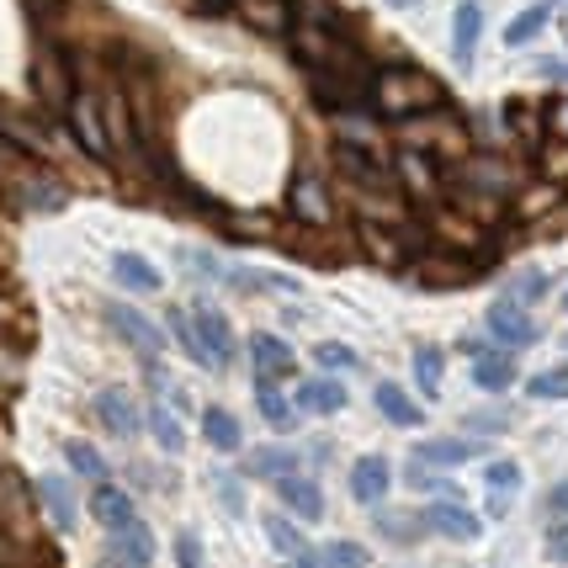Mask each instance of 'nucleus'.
I'll list each match as a JSON object with an SVG mask.
<instances>
[{"mask_svg": "<svg viewBox=\"0 0 568 568\" xmlns=\"http://www.w3.org/2000/svg\"><path fill=\"white\" fill-rule=\"evenodd\" d=\"M442 101H446V91L425 70H415V64H383V70H372L367 112L388 118V123H415L425 112H442Z\"/></svg>", "mask_w": 568, "mask_h": 568, "instance_id": "f257e3e1", "label": "nucleus"}, {"mask_svg": "<svg viewBox=\"0 0 568 568\" xmlns=\"http://www.w3.org/2000/svg\"><path fill=\"white\" fill-rule=\"evenodd\" d=\"M74 91H80V80H74V53L59 49L53 38H38V53H32V97H38V106L53 112V118H64Z\"/></svg>", "mask_w": 568, "mask_h": 568, "instance_id": "f03ea898", "label": "nucleus"}, {"mask_svg": "<svg viewBox=\"0 0 568 568\" xmlns=\"http://www.w3.org/2000/svg\"><path fill=\"white\" fill-rule=\"evenodd\" d=\"M329 154H335V171L346 175L356 192H388V165L377 160V144H362V139H335Z\"/></svg>", "mask_w": 568, "mask_h": 568, "instance_id": "7ed1b4c3", "label": "nucleus"}, {"mask_svg": "<svg viewBox=\"0 0 568 568\" xmlns=\"http://www.w3.org/2000/svg\"><path fill=\"white\" fill-rule=\"evenodd\" d=\"M106 324H112L144 362H160V356H165V329L149 320V314H139L133 303H106Z\"/></svg>", "mask_w": 568, "mask_h": 568, "instance_id": "20e7f679", "label": "nucleus"}, {"mask_svg": "<svg viewBox=\"0 0 568 568\" xmlns=\"http://www.w3.org/2000/svg\"><path fill=\"white\" fill-rule=\"evenodd\" d=\"M64 118H70L74 144L85 149V154H91L97 165H112V149H106V128H101V106H97V97H91L85 85L74 91V101H70V112H64Z\"/></svg>", "mask_w": 568, "mask_h": 568, "instance_id": "39448f33", "label": "nucleus"}, {"mask_svg": "<svg viewBox=\"0 0 568 568\" xmlns=\"http://www.w3.org/2000/svg\"><path fill=\"white\" fill-rule=\"evenodd\" d=\"M287 207H293V219L303 229H329L335 223V197H329V186L320 175H297L293 192H287Z\"/></svg>", "mask_w": 568, "mask_h": 568, "instance_id": "423d86ee", "label": "nucleus"}, {"mask_svg": "<svg viewBox=\"0 0 568 568\" xmlns=\"http://www.w3.org/2000/svg\"><path fill=\"white\" fill-rule=\"evenodd\" d=\"M430 245L468 261L473 250H484V229H478V219H468V213H452V207H442V213L430 219Z\"/></svg>", "mask_w": 568, "mask_h": 568, "instance_id": "0eeeda50", "label": "nucleus"}, {"mask_svg": "<svg viewBox=\"0 0 568 568\" xmlns=\"http://www.w3.org/2000/svg\"><path fill=\"white\" fill-rule=\"evenodd\" d=\"M186 320H192V335H197L202 356H207V367L223 372L229 362H234V329H229V320H223L219 308H192Z\"/></svg>", "mask_w": 568, "mask_h": 568, "instance_id": "6e6552de", "label": "nucleus"}, {"mask_svg": "<svg viewBox=\"0 0 568 568\" xmlns=\"http://www.w3.org/2000/svg\"><path fill=\"white\" fill-rule=\"evenodd\" d=\"M489 335L499 341V351H526L542 341V329H537V320H526V308H516V303H505L499 297L495 308H489Z\"/></svg>", "mask_w": 568, "mask_h": 568, "instance_id": "1a4fd4ad", "label": "nucleus"}, {"mask_svg": "<svg viewBox=\"0 0 568 568\" xmlns=\"http://www.w3.org/2000/svg\"><path fill=\"white\" fill-rule=\"evenodd\" d=\"M394 175H398V186H409L415 197H436V192L446 186L442 160H430V154H420V149H398V154H394Z\"/></svg>", "mask_w": 568, "mask_h": 568, "instance_id": "9d476101", "label": "nucleus"}, {"mask_svg": "<svg viewBox=\"0 0 568 568\" xmlns=\"http://www.w3.org/2000/svg\"><path fill=\"white\" fill-rule=\"evenodd\" d=\"M388 489H394V468H388V457L367 452V457H356V463H351V499H356V505H383Z\"/></svg>", "mask_w": 568, "mask_h": 568, "instance_id": "9b49d317", "label": "nucleus"}, {"mask_svg": "<svg viewBox=\"0 0 568 568\" xmlns=\"http://www.w3.org/2000/svg\"><path fill=\"white\" fill-rule=\"evenodd\" d=\"M97 106H101V128H106V149H112V160H118V149L139 160V139H133V112H128L123 85H118V91H106Z\"/></svg>", "mask_w": 568, "mask_h": 568, "instance_id": "f8f14e48", "label": "nucleus"}, {"mask_svg": "<svg viewBox=\"0 0 568 568\" xmlns=\"http://www.w3.org/2000/svg\"><path fill=\"white\" fill-rule=\"evenodd\" d=\"M478 276L484 272H473V261H463V255H446V250L415 255V282H425V287H468Z\"/></svg>", "mask_w": 568, "mask_h": 568, "instance_id": "ddd939ff", "label": "nucleus"}, {"mask_svg": "<svg viewBox=\"0 0 568 568\" xmlns=\"http://www.w3.org/2000/svg\"><path fill=\"white\" fill-rule=\"evenodd\" d=\"M250 367H255V383H282L293 377V346L282 335H250Z\"/></svg>", "mask_w": 568, "mask_h": 568, "instance_id": "4468645a", "label": "nucleus"}, {"mask_svg": "<svg viewBox=\"0 0 568 568\" xmlns=\"http://www.w3.org/2000/svg\"><path fill=\"white\" fill-rule=\"evenodd\" d=\"M478 38H484V6L478 0H463L457 11H452V59L473 70V59H478Z\"/></svg>", "mask_w": 568, "mask_h": 568, "instance_id": "2eb2a0df", "label": "nucleus"}, {"mask_svg": "<svg viewBox=\"0 0 568 568\" xmlns=\"http://www.w3.org/2000/svg\"><path fill=\"white\" fill-rule=\"evenodd\" d=\"M425 526H436L446 542H478V537H484L478 516H473L468 505H457V499H436L430 516H425Z\"/></svg>", "mask_w": 568, "mask_h": 568, "instance_id": "dca6fc26", "label": "nucleus"}, {"mask_svg": "<svg viewBox=\"0 0 568 568\" xmlns=\"http://www.w3.org/2000/svg\"><path fill=\"white\" fill-rule=\"evenodd\" d=\"M473 457H484V442H468V436H436V442L415 446V463L425 468H463Z\"/></svg>", "mask_w": 568, "mask_h": 568, "instance_id": "f3484780", "label": "nucleus"}, {"mask_svg": "<svg viewBox=\"0 0 568 568\" xmlns=\"http://www.w3.org/2000/svg\"><path fill=\"white\" fill-rule=\"evenodd\" d=\"M97 420L112 430V436H139V425H144V415H139V404L123 394V388H101L97 394Z\"/></svg>", "mask_w": 568, "mask_h": 568, "instance_id": "a211bd4d", "label": "nucleus"}, {"mask_svg": "<svg viewBox=\"0 0 568 568\" xmlns=\"http://www.w3.org/2000/svg\"><path fill=\"white\" fill-rule=\"evenodd\" d=\"M38 499H43V510L59 531H74V520H80V499H74L70 478H59V473H43L38 478Z\"/></svg>", "mask_w": 568, "mask_h": 568, "instance_id": "6ab92c4d", "label": "nucleus"}, {"mask_svg": "<svg viewBox=\"0 0 568 568\" xmlns=\"http://www.w3.org/2000/svg\"><path fill=\"white\" fill-rule=\"evenodd\" d=\"M293 409H303V415H341L346 409V388L335 383V377H308V383H297V398Z\"/></svg>", "mask_w": 568, "mask_h": 568, "instance_id": "aec40b11", "label": "nucleus"}, {"mask_svg": "<svg viewBox=\"0 0 568 568\" xmlns=\"http://www.w3.org/2000/svg\"><path fill=\"white\" fill-rule=\"evenodd\" d=\"M234 17H245L266 38H282L293 27V0H234Z\"/></svg>", "mask_w": 568, "mask_h": 568, "instance_id": "412c9836", "label": "nucleus"}, {"mask_svg": "<svg viewBox=\"0 0 568 568\" xmlns=\"http://www.w3.org/2000/svg\"><path fill=\"white\" fill-rule=\"evenodd\" d=\"M276 499H282V516L293 520H320L324 516V495L308 484V478H276Z\"/></svg>", "mask_w": 568, "mask_h": 568, "instance_id": "4be33fe9", "label": "nucleus"}, {"mask_svg": "<svg viewBox=\"0 0 568 568\" xmlns=\"http://www.w3.org/2000/svg\"><path fill=\"white\" fill-rule=\"evenodd\" d=\"M112 276H118V287H128V293H160L165 287V276L154 272V261H144L139 250H118L112 255Z\"/></svg>", "mask_w": 568, "mask_h": 568, "instance_id": "5701e85b", "label": "nucleus"}, {"mask_svg": "<svg viewBox=\"0 0 568 568\" xmlns=\"http://www.w3.org/2000/svg\"><path fill=\"white\" fill-rule=\"evenodd\" d=\"M377 415L388 425H398V430H415V425L425 420V409H420V398H409L398 383H377Z\"/></svg>", "mask_w": 568, "mask_h": 568, "instance_id": "b1692460", "label": "nucleus"}, {"mask_svg": "<svg viewBox=\"0 0 568 568\" xmlns=\"http://www.w3.org/2000/svg\"><path fill=\"white\" fill-rule=\"evenodd\" d=\"M91 516H97L106 531H123L128 520H139V510H133V495H128V489H118V484H97Z\"/></svg>", "mask_w": 568, "mask_h": 568, "instance_id": "393cba45", "label": "nucleus"}, {"mask_svg": "<svg viewBox=\"0 0 568 568\" xmlns=\"http://www.w3.org/2000/svg\"><path fill=\"white\" fill-rule=\"evenodd\" d=\"M112 558L128 568H149L154 564V537H149L144 520H128L123 531H112Z\"/></svg>", "mask_w": 568, "mask_h": 568, "instance_id": "a878e982", "label": "nucleus"}, {"mask_svg": "<svg viewBox=\"0 0 568 568\" xmlns=\"http://www.w3.org/2000/svg\"><path fill=\"white\" fill-rule=\"evenodd\" d=\"M297 568H367V547L356 542H324V547H303L297 552Z\"/></svg>", "mask_w": 568, "mask_h": 568, "instance_id": "bb28decb", "label": "nucleus"}, {"mask_svg": "<svg viewBox=\"0 0 568 568\" xmlns=\"http://www.w3.org/2000/svg\"><path fill=\"white\" fill-rule=\"evenodd\" d=\"M473 383L484 394H510L516 388V362L505 351H484V356H473Z\"/></svg>", "mask_w": 568, "mask_h": 568, "instance_id": "cd10ccee", "label": "nucleus"}, {"mask_svg": "<svg viewBox=\"0 0 568 568\" xmlns=\"http://www.w3.org/2000/svg\"><path fill=\"white\" fill-rule=\"evenodd\" d=\"M499 118H505V128L516 133L520 144H542L547 118H542V112H537V106H531L526 97H510V101H505V112H499Z\"/></svg>", "mask_w": 568, "mask_h": 568, "instance_id": "c85d7f7f", "label": "nucleus"}, {"mask_svg": "<svg viewBox=\"0 0 568 568\" xmlns=\"http://www.w3.org/2000/svg\"><path fill=\"white\" fill-rule=\"evenodd\" d=\"M297 473V452L287 446H261V452H250L245 457V478H293Z\"/></svg>", "mask_w": 568, "mask_h": 568, "instance_id": "c756f323", "label": "nucleus"}, {"mask_svg": "<svg viewBox=\"0 0 568 568\" xmlns=\"http://www.w3.org/2000/svg\"><path fill=\"white\" fill-rule=\"evenodd\" d=\"M255 409H261V420L272 425V430H293V420H297L293 398L282 394V383H255Z\"/></svg>", "mask_w": 568, "mask_h": 568, "instance_id": "7c9ffc66", "label": "nucleus"}, {"mask_svg": "<svg viewBox=\"0 0 568 568\" xmlns=\"http://www.w3.org/2000/svg\"><path fill=\"white\" fill-rule=\"evenodd\" d=\"M516 489H520V463H489V516H505L516 505Z\"/></svg>", "mask_w": 568, "mask_h": 568, "instance_id": "2f4dec72", "label": "nucleus"}, {"mask_svg": "<svg viewBox=\"0 0 568 568\" xmlns=\"http://www.w3.org/2000/svg\"><path fill=\"white\" fill-rule=\"evenodd\" d=\"M202 436H207L213 452H240L245 446V430H240V420L229 409H202Z\"/></svg>", "mask_w": 568, "mask_h": 568, "instance_id": "473e14b6", "label": "nucleus"}, {"mask_svg": "<svg viewBox=\"0 0 568 568\" xmlns=\"http://www.w3.org/2000/svg\"><path fill=\"white\" fill-rule=\"evenodd\" d=\"M70 202V192L53 181V175H38V181H22V207H32V213H59Z\"/></svg>", "mask_w": 568, "mask_h": 568, "instance_id": "72a5a7b5", "label": "nucleus"}, {"mask_svg": "<svg viewBox=\"0 0 568 568\" xmlns=\"http://www.w3.org/2000/svg\"><path fill=\"white\" fill-rule=\"evenodd\" d=\"M144 425H149V436L160 442V452H171V457L175 452H186V430H181V420H175L165 404H154V409L144 415Z\"/></svg>", "mask_w": 568, "mask_h": 568, "instance_id": "f704fd0d", "label": "nucleus"}, {"mask_svg": "<svg viewBox=\"0 0 568 568\" xmlns=\"http://www.w3.org/2000/svg\"><path fill=\"white\" fill-rule=\"evenodd\" d=\"M547 22H552V0H537V6H526L516 22L505 27V43H510V49H520V43H531Z\"/></svg>", "mask_w": 568, "mask_h": 568, "instance_id": "c9c22d12", "label": "nucleus"}, {"mask_svg": "<svg viewBox=\"0 0 568 568\" xmlns=\"http://www.w3.org/2000/svg\"><path fill=\"white\" fill-rule=\"evenodd\" d=\"M266 537H272V547H276V552H287V558H297V552L308 547L303 526H297L293 516H282V510H276V516H266Z\"/></svg>", "mask_w": 568, "mask_h": 568, "instance_id": "e433bc0d", "label": "nucleus"}, {"mask_svg": "<svg viewBox=\"0 0 568 568\" xmlns=\"http://www.w3.org/2000/svg\"><path fill=\"white\" fill-rule=\"evenodd\" d=\"M64 463H70L80 478H91V484H106V463H101V452L91 442H64Z\"/></svg>", "mask_w": 568, "mask_h": 568, "instance_id": "4c0bfd02", "label": "nucleus"}, {"mask_svg": "<svg viewBox=\"0 0 568 568\" xmlns=\"http://www.w3.org/2000/svg\"><path fill=\"white\" fill-rule=\"evenodd\" d=\"M442 372H446V356L436 346H420V351H415V383H420L425 398L442 394Z\"/></svg>", "mask_w": 568, "mask_h": 568, "instance_id": "58836bf2", "label": "nucleus"}, {"mask_svg": "<svg viewBox=\"0 0 568 568\" xmlns=\"http://www.w3.org/2000/svg\"><path fill=\"white\" fill-rule=\"evenodd\" d=\"M547 287H552V276L547 272H516L510 282H505V303H537V297H547Z\"/></svg>", "mask_w": 568, "mask_h": 568, "instance_id": "ea45409f", "label": "nucleus"}, {"mask_svg": "<svg viewBox=\"0 0 568 568\" xmlns=\"http://www.w3.org/2000/svg\"><path fill=\"white\" fill-rule=\"evenodd\" d=\"M526 394L542 398V404H558V398H568V367H547V372H537V377L526 383Z\"/></svg>", "mask_w": 568, "mask_h": 568, "instance_id": "a19ab883", "label": "nucleus"}, {"mask_svg": "<svg viewBox=\"0 0 568 568\" xmlns=\"http://www.w3.org/2000/svg\"><path fill=\"white\" fill-rule=\"evenodd\" d=\"M377 526L388 542H415L420 537V516H404V510H377Z\"/></svg>", "mask_w": 568, "mask_h": 568, "instance_id": "79ce46f5", "label": "nucleus"}, {"mask_svg": "<svg viewBox=\"0 0 568 568\" xmlns=\"http://www.w3.org/2000/svg\"><path fill=\"white\" fill-rule=\"evenodd\" d=\"M165 324H171V335L181 341V351L197 362V367H207V356H202V346H197V335H192V320H186V308H171L165 314Z\"/></svg>", "mask_w": 568, "mask_h": 568, "instance_id": "37998d69", "label": "nucleus"}, {"mask_svg": "<svg viewBox=\"0 0 568 568\" xmlns=\"http://www.w3.org/2000/svg\"><path fill=\"white\" fill-rule=\"evenodd\" d=\"M27 17H32V27H38V38H49V27L70 11V0H22Z\"/></svg>", "mask_w": 568, "mask_h": 568, "instance_id": "c03bdc74", "label": "nucleus"}, {"mask_svg": "<svg viewBox=\"0 0 568 568\" xmlns=\"http://www.w3.org/2000/svg\"><path fill=\"white\" fill-rule=\"evenodd\" d=\"M314 362H320L324 372H351V367H356V351L341 346V341H324V346L314 351Z\"/></svg>", "mask_w": 568, "mask_h": 568, "instance_id": "a18cd8bd", "label": "nucleus"}, {"mask_svg": "<svg viewBox=\"0 0 568 568\" xmlns=\"http://www.w3.org/2000/svg\"><path fill=\"white\" fill-rule=\"evenodd\" d=\"M175 564H181V568H207L197 531H175Z\"/></svg>", "mask_w": 568, "mask_h": 568, "instance_id": "49530a36", "label": "nucleus"}, {"mask_svg": "<svg viewBox=\"0 0 568 568\" xmlns=\"http://www.w3.org/2000/svg\"><path fill=\"white\" fill-rule=\"evenodd\" d=\"M213 484H219L223 510H229V516H245V495H240V478H229V473H219Z\"/></svg>", "mask_w": 568, "mask_h": 568, "instance_id": "de8ad7c7", "label": "nucleus"}, {"mask_svg": "<svg viewBox=\"0 0 568 568\" xmlns=\"http://www.w3.org/2000/svg\"><path fill=\"white\" fill-rule=\"evenodd\" d=\"M409 484H415V489H425V495H446V489H452L442 473L425 468V463H415V468H409Z\"/></svg>", "mask_w": 568, "mask_h": 568, "instance_id": "09e8293b", "label": "nucleus"}, {"mask_svg": "<svg viewBox=\"0 0 568 568\" xmlns=\"http://www.w3.org/2000/svg\"><path fill=\"white\" fill-rule=\"evenodd\" d=\"M192 17H202V22H223V17H234V0H192Z\"/></svg>", "mask_w": 568, "mask_h": 568, "instance_id": "8fccbe9b", "label": "nucleus"}, {"mask_svg": "<svg viewBox=\"0 0 568 568\" xmlns=\"http://www.w3.org/2000/svg\"><path fill=\"white\" fill-rule=\"evenodd\" d=\"M547 558H558V564H568V520H558V526H547Z\"/></svg>", "mask_w": 568, "mask_h": 568, "instance_id": "3c124183", "label": "nucleus"}, {"mask_svg": "<svg viewBox=\"0 0 568 568\" xmlns=\"http://www.w3.org/2000/svg\"><path fill=\"white\" fill-rule=\"evenodd\" d=\"M547 516L568 520V478H564V484H558V489H547Z\"/></svg>", "mask_w": 568, "mask_h": 568, "instance_id": "603ef678", "label": "nucleus"}, {"mask_svg": "<svg viewBox=\"0 0 568 568\" xmlns=\"http://www.w3.org/2000/svg\"><path fill=\"white\" fill-rule=\"evenodd\" d=\"M473 430H505L510 425V415H499V409H489V415H468Z\"/></svg>", "mask_w": 568, "mask_h": 568, "instance_id": "864d4df0", "label": "nucleus"}, {"mask_svg": "<svg viewBox=\"0 0 568 568\" xmlns=\"http://www.w3.org/2000/svg\"><path fill=\"white\" fill-rule=\"evenodd\" d=\"M542 74H552V80H568V64H558V59H542Z\"/></svg>", "mask_w": 568, "mask_h": 568, "instance_id": "5fc2aeb1", "label": "nucleus"}, {"mask_svg": "<svg viewBox=\"0 0 568 568\" xmlns=\"http://www.w3.org/2000/svg\"><path fill=\"white\" fill-rule=\"evenodd\" d=\"M97 568H128V564H118V558H101V564Z\"/></svg>", "mask_w": 568, "mask_h": 568, "instance_id": "6e6d98bb", "label": "nucleus"}, {"mask_svg": "<svg viewBox=\"0 0 568 568\" xmlns=\"http://www.w3.org/2000/svg\"><path fill=\"white\" fill-rule=\"evenodd\" d=\"M388 6H415V0H388Z\"/></svg>", "mask_w": 568, "mask_h": 568, "instance_id": "4d7b16f0", "label": "nucleus"}, {"mask_svg": "<svg viewBox=\"0 0 568 568\" xmlns=\"http://www.w3.org/2000/svg\"><path fill=\"white\" fill-rule=\"evenodd\" d=\"M564 314H568V293H564Z\"/></svg>", "mask_w": 568, "mask_h": 568, "instance_id": "13d9d810", "label": "nucleus"}]
</instances>
